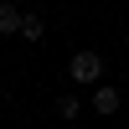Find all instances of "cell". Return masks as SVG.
<instances>
[{
  "mask_svg": "<svg viewBox=\"0 0 129 129\" xmlns=\"http://www.w3.org/2000/svg\"><path fill=\"white\" fill-rule=\"evenodd\" d=\"M67 72H72V83H103V57L93 47H83V52H72Z\"/></svg>",
  "mask_w": 129,
  "mask_h": 129,
  "instance_id": "cell-1",
  "label": "cell"
},
{
  "mask_svg": "<svg viewBox=\"0 0 129 129\" xmlns=\"http://www.w3.org/2000/svg\"><path fill=\"white\" fill-rule=\"evenodd\" d=\"M119 88H114V83H98V88H93V114H103V119H109V114H119Z\"/></svg>",
  "mask_w": 129,
  "mask_h": 129,
  "instance_id": "cell-2",
  "label": "cell"
},
{
  "mask_svg": "<svg viewBox=\"0 0 129 129\" xmlns=\"http://www.w3.org/2000/svg\"><path fill=\"white\" fill-rule=\"evenodd\" d=\"M16 36H26V41H41V36H47V21H41L36 10H21V31H16Z\"/></svg>",
  "mask_w": 129,
  "mask_h": 129,
  "instance_id": "cell-3",
  "label": "cell"
},
{
  "mask_svg": "<svg viewBox=\"0 0 129 129\" xmlns=\"http://www.w3.org/2000/svg\"><path fill=\"white\" fill-rule=\"evenodd\" d=\"M16 31H21V5L0 0V36H16Z\"/></svg>",
  "mask_w": 129,
  "mask_h": 129,
  "instance_id": "cell-4",
  "label": "cell"
},
{
  "mask_svg": "<svg viewBox=\"0 0 129 129\" xmlns=\"http://www.w3.org/2000/svg\"><path fill=\"white\" fill-rule=\"evenodd\" d=\"M57 114H62V119H78V114H83V103H78V93H62V98H57Z\"/></svg>",
  "mask_w": 129,
  "mask_h": 129,
  "instance_id": "cell-5",
  "label": "cell"
},
{
  "mask_svg": "<svg viewBox=\"0 0 129 129\" xmlns=\"http://www.w3.org/2000/svg\"><path fill=\"white\" fill-rule=\"evenodd\" d=\"M124 47H129V31H124Z\"/></svg>",
  "mask_w": 129,
  "mask_h": 129,
  "instance_id": "cell-6",
  "label": "cell"
},
{
  "mask_svg": "<svg viewBox=\"0 0 129 129\" xmlns=\"http://www.w3.org/2000/svg\"><path fill=\"white\" fill-rule=\"evenodd\" d=\"M0 98H5V88H0Z\"/></svg>",
  "mask_w": 129,
  "mask_h": 129,
  "instance_id": "cell-7",
  "label": "cell"
}]
</instances>
